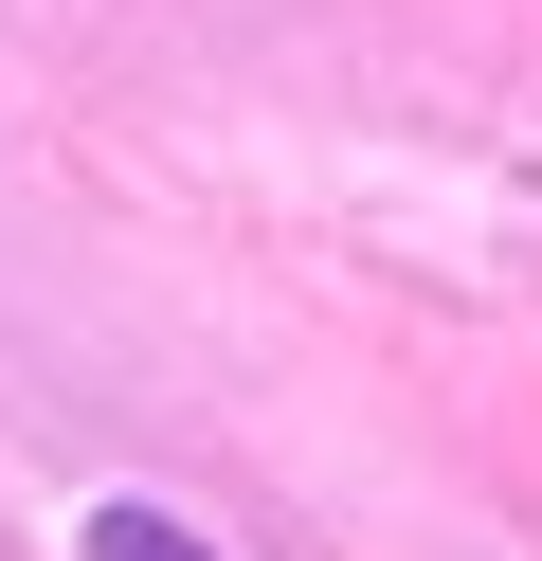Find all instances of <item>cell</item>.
I'll list each match as a JSON object with an SVG mask.
<instances>
[{"instance_id": "cell-1", "label": "cell", "mask_w": 542, "mask_h": 561, "mask_svg": "<svg viewBox=\"0 0 542 561\" xmlns=\"http://www.w3.org/2000/svg\"><path fill=\"white\" fill-rule=\"evenodd\" d=\"M72 561H217V543H199L181 507H145V489H108V507L72 525Z\"/></svg>"}]
</instances>
